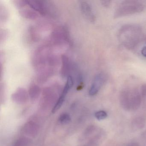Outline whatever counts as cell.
<instances>
[{
	"label": "cell",
	"instance_id": "1",
	"mask_svg": "<svg viewBox=\"0 0 146 146\" xmlns=\"http://www.w3.org/2000/svg\"><path fill=\"white\" fill-rule=\"evenodd\" d=\"M141 27L137 25L127 24L121 27L117 38L120 44L125 48L131 49L139 44L142 37Z\"/></svg>",
	"mask_w": 146,
	"mask_h": 146
},
{
	"label": "cell",
	"instance_id": "2",
	"mask_svg": "<svg viewBox=\"0 0 146 146\" xmlns=\"http://www.w3.org/2000/svg\"><path fill=\"white\" fill-rule=\"evenodd\" d=\"M145 5L140 1H125L119 5L113 14L115 19L140 13L144 10Z\"/></svg>",
	"mask_w": 146,
	"mask_h": 146
},
{
	"label": "cell",
	"instance_id": "3",
	"mask_svg": "<svg viewBox=\"0 0 146 146\" xmlns=\"http://www.w3.org/2000/svg\"><path fill=\"white\" fill-rule=\"evenodd\" d=\"M25 1L27 5L42 15H48L51 12L50 7H52V6L49 4L50 3L48 1L38 0H30Z\"/></svg>",
	"mask_w": 146,
	"mask_h": 146
},
{
	"label": "cell",
	"instance_id": "4",
	"mask_svg": "<svg viewBox=\"0 0 146 146\" xmlns=\"http://www.w3.org/2000/svg\"><path fill=\"white\" fill-rule=\"evenodd\" d=\"M107 75L103 72L98 73L95 76L89 91V94L94 96L98 94L107 81Z\"/></svg>",
	"mask_w": 146,
	"mask_h": 146
},
{
	"label": "cell",
	"instance_id": "5",
	"mask_svg": "<svg viewBox=\"0 0 146 146\" xmlns=\"http://www.w3.org/2000/svg\"><path fill=\"white\" fill-rule=\"evenodd\" d=\"M119 104L121 108L126 111L131 110V88H125L120 91L119 95Z\"/></svg>",
	"mask_w": 146,
	"mask_h": 146
},
{
	"label": "cell",
	"instance_id": "6",
	"mask_svg": "<svg viewBox=\"0 0 146 146\" xmlns=\"http://www.w3.org/2000/svg\"><path fill=\"white\" fill-rule=\"evenodd\" d=\"M80 3L81 11L84 17L90 22H95L96 17L90 4L85 1H81Z\"/></svg>",
	"mask_w": 146,
	"mask_h": 146
},
{
	"label": "cell",
	"instance_id": "7",
	"mask_svg": "<svg viewBox=\"0 0 146 146\" xmlns=\"http://www.w3.org/2000/svg\"><path fill=\"white\" fill-rule=\"evenodd\" d=\"M142 104L140 90L137 88H131V111H137Z\"/></svg>",
	"mask_w": 146,
	"mask_h": 146
},
{
	"label": "cell",
	"instance_id": "8",
	"mask_svg": "<svg viewBox=\"0 0 146 146\" xmlns=\"http://www.w3.org/2000/svg\"><path fill=\"white\" fill-rule=\"evenodd\" d=\"M56 94L51 89L49 88L46 89L43 91L42 105L45 108L50 107L56 101Z\"/></svg>",
	"mask_w": 146,
	"mask_h": 146
},
{
	"label": "cell",
	"instance_id": "9",
	"mask_svg": "<svg viewBox=\"0 0 146 146\" xmlns=\"http://www.w3.org/2000/svg\"><path fill=\"white\" fill-rule=\"evenodd\" d=\"M29 95L23 88H19L12 95L13 101L19 104H24L29 100Z\"/></svg>",
	"mask_w": 146,
	"mask_h": 146
},
{
	"label": "cell",
	"instance_id": "10",
	"mask_svg": "<svg viewBox=\"0 0 146 146\" xmlns=\"http://www.w3.org/2000/svg\"><path fill=\"white\" fill-rule=\"evenodd\" d=\"M39 129L40 127L34 121H29L24 125L23 131L27 135L34 137L37 135Z\"/></svg>",
	"mask_w": 146,
	"mask_h": 146
},
{
	"label": "cell",
	"instance_id": "11",
	"mask_svg": "<svg viewBox=\"0 0 146 146\" xmlns=\"http://www.w3.org/2000/svg\"><path fill=\"white\" fill-rule=\"evenodd\" d=\"M146 123V117L144 115L136 116L132 119L131 122V128L134 130H138L143 129Z\"/></svg>",
	"mask_w": 146,
	"mask_h": 146
},
{
	"label": "cell",
	"instance_id": "12",
	"mask_svg": "<svg viewBox=\"0 0 146 146\" xmlns=\"http://www.w3.org/2000/svg\"><path fill=\"white\" fill-rule=\"evenodd\" d=\"M62 66L61 68V75L63 77H68L70 76V73L71 70L72 65L71 63L69 58L66 56L63 55L62 57Z\"/></svg>",
	"mask_w": 146,
	"mask_h": 146
},
{
	"label": "cell",
	"instance_id": "13",
	"mask_svg": "<svg viewBox=\"0 0 146 146\" xmlns=\"http://www.w3.org/2000/svg\"><path fill=\"white\" fill-rule=\"evenodd\" d=\"M20 13L24 17L30 19H35L38 17L37 12L32 8H20Z\"/></svg>",
	"mask_w": 146,
	"mask_h": 146
},
{
	"label": "cell",
	"instance_id": "14",
	"mask_svg": "<svg viewBox=\"0 0 146 146\" xmlns=\"http://www.w3.org/2000/svg\"><path fill=\"white\" fill-rule=\"evenodd\" d=\"M40 88L35 84H33L30 86L29 91V95L32 100H35L40 96Z\"/></svg>",
	"mask_w": 146,
	"mask_h": 146
},
{
	"label": "cell",
	"instance_id": "15",
	"mask_svg": "<svg viewBox=\"0 0 146 146\" xmlns=\"http://www.w3.org/2000/svg\"><path fill=\"white\" fill-rule=\"evenodd\" d=\"M67 94V93H66L65 92L62 91L59 98L58 99L57 102H56V103H55L54 106L53 107L52 111V113H54L57 112L59 109H60V108L62 106L63 103H64L65 99L66 96Z\"/></svg>",
	"mask_w": 146,
	"mask_h": 146
},
{
	"label": "cell",
	"instance_id": "16",
	"mask_svg": "<svg viewBox=\"0 0 146 146\" xmlns=\"http://www.w3.org/2000/svg\"><path fill=\"white\" fill-rule=\"evenodd\" d=\"M102 137V135L101 133L97 134L93 138H91L86 144L83 146H97L100 143Z\"/></svg>",
	"mask_w": 146,
	"mask_h": 146
},
{
	"label": "cell",
	"instance_id": "17",
	"mask_svg": "<svg viewBox=\"0 0 146 146\" xmlns=\"http://www.w3.org/2000/svg\"><path fill=\"white\" fill-rule=\"evenodd\" d=\"M140 92L141 97L143 108V109L146 110V84H143L141 86Z\"/></svg>",
	"mask_w": 146,
	"mask_h": 146
},
{
	"label": "cell",
	"instance_id": "18",
	"mask_svg": "<svg viewBox=\"0 0 146 146\" xmlns=\"http://www.w3.org/2000/svg\"><path fill=\"white\" fill-rule=\"evenodd\" d=\"M30 143V138L27 137H21L17 140L13 146H29Z\"/></svg>",
	"mask_w": 146,
	"mask_h": 146
},
{
	"label": "cell",
	"instance_id": "19",
	"mask_svg": "<svg viewBox=\"0 0 146 146\" xmlns=\"http://www.w3.org/2000/svg\"><path fill=\"white\" fill-rule=\"evenodd\" d=\"M71 117L68 113H62L59 117V121L61 124H65L69 123L71 121Z\"/></svg>",
	"mask_w": 146,
	"mask_h": 146
},
{
	"label": "cell",
	"instance_id": "20",
	"mask_svg": "<svg viewBox=\"0 0 146 146\" xmlns=\"http://www.w3.org/2000/svg\"><path fill=\"white\" fill-rule=\"evenodd\" d=\"M95 117L96 119L99 120H103L106 118L108 117V114L106 112L103 110H100L97 111L95 113Z\"/></svg>",
	"mask_w": 146,
	"mask_h": 146
},
{
	"label": "cell",
	"instance_id": "21",
	"mask_svg": "<svg viewBox=\"0 0 146 146\" xmlns=\"http://www.w3.org/2000/svg\"><path fill=\"white\" fill-rule=\"evenodd\" d=\"M141 53L143 57L146 58V46H145L142 48L141 51Z\"/></svg>",
	"mask_w": 146,
	"mask_h": 146
},
{
	"label": "cell",
	"instance_id": "22",
	"mask_svg": "<svg viewBox=\"0 0 146 146\" xmlns=\"http://www.w3.org/2000/svg\"><path fill=\"white\" fill-rule=\"evenodd\" d=\"M111 2V1H102V5L104 7H107L109 6Z\"/></svg>",
	"mask_w": 146,
	"mask_h": 146
}]
</instances>
